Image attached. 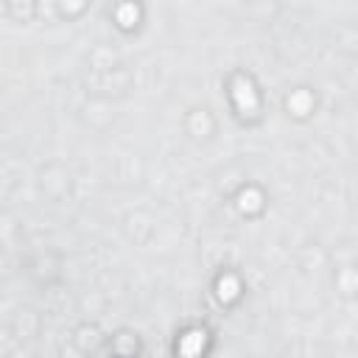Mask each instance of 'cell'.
Segmentation results:
<instances>
[{
    "instance_id": "6da1fadb",
    "label": "cell",
    "mask_w": 358,
    "mask_h": 358,
    "mask_svg": "<svg viewBox=\"0 0 358 358\" xmlns=\"http://www.w3.org/2000/svg\"><path fill=\"white\" fill-rule=\"evenodd\" d=\"M224 95H227V103L232 109V115L243 123V126H255L263 120V109H266V101H263V90L257 84V78L246 70H232L224 81Z\"/></svg>"
},
{
    "instance_id": "7a4b0ae2",
    "label": "cell",
    "mask_w": 358,
    "mask_h": 358,
    "mask_svg": "<svg viewBox=\"0 0 358 358\" xmlns=\"http://www.w3.org/2000/svg\"><path fill=\"white\" fill-rule=\"evenodd\" d=\"M213 350V330L207 324H187L173 338V358H207Z\"/></svg>"
},
{
    "instance_id": "3957f363",
    "label": "cell",
    "mask_w": 358,
    "mask_h": 358,
    "mask_svg": "<svg viewBox=\"0 0 358 358\" xmlns=\"http://www.w3.org/2000/svg\"><path fill=\"white\" fill-rule=\"evenodd\" d=\"M243 294H246V288H243V280H241L238 271L221 268V271L213 277V296H215V302H218L221 308H227V310L238 308L241 299H243Z\"/></svg>"
},
{
    "instance_id": "277c9868",
    "label": "cell",
    "mask_w": 358,
    "mask_h": 358,
    "mask_svg": "<svg viewBox=\"0 0 358 358\" xmlns=\"http://www.w3.org/2000/svg\"><path fill=\"white\" fill-rule=\"evenodd\" d=\"M109 20L112 25L120 31V34H137L143 28V20H145V8L134 0H123V3H115L109 8Z\"/></svg>"
},
{
    "instance_id": "5b68a950",
    "label": "cell",
    "mask_w": 358,
    "mask_h": 358,
    "mask_svg": "<svg viewBox=\"0 0 358 358\" xmlns=\"http://www.w3.org/2000/svg\"><path fill=\"white\" fill-rule=\"evenodd\" d=\"M232 204H235V210H238L243 218H260V215L266 213V193H263L260 185L249 182V185L238 187Z\"/></svg>"
},
{
    "instance_id": "8992f818",
    "label": "cell",
    "mask_w": 358,
    "mask_h": 358,
    "mask_svg": "<svg viewBox=\"0 0 358 358\" xmlns=\"http://www.w3.org/2000/svg\"><path fill=\"white\" fill-rule=\"evenodd\" d=\"M316 103H319V101H316V92H313L310 87H294V90L285 95V101H282L285 115L294 117V120H308V117H313Z\"/></svg>"
},
{
    "instance_id": "52a82bcc",
    "label": "cell",
    "mask_w": 358,
    "mask_h": 358,
    "mask_svg": "<svg viewBox=\"0 0 358 358\" xmlns=\"http://www.w3.org/2000/svg\"><path fill=\"white\" fill-rule=\"evenodd\" d=\"M106 347H109V355L112 358H140L143 352V341L134 330H117L106 338Z\"/></svg>"
},
{
    "instance_id": "ba28073f",
    "label": "cell",
    "mask_w": 358,
    "mask_h": 358,
    "mask_svg": "<svg viewBox=\"0 0 358 358\" xmlns=\"http://www.w3.org/2000/svg\"><path fill=\"white\" fill-rule=\"evenodd\" d=\"M185 129H187L190 137L207 140V137L215 134V117H213L210 109H190V112L185 115Z\"/></svg>"
},
{
    "instance_id": "9c48e42d",
    "label": "cell",
    "mask_w": 358,
    "mask_h": 358,
    "mask_svg": "<svg viewBox=\"0 0 358 358\" xmlns=\"http://www.w3.org/2000/svg\"><path fill=\"white\" fill-rule=\"evenodd\" d=\"M73 344H76L81 352H92L98 344H103V336H101V330H98L95 324H81V327H76V333H73Z\"/></svg>"
},
{
    "instance_id": "30bf717a",
    "label": "cell",
    "mask_w": 358,
    "mask_h": 358,
    "mask_svg": "<svg viewBox=\"0 0 358 358\" xmlns=\"http://www.w3.org/2000/svg\"><path fill=\"white\" fill-rule=\"evenodd\" d=\"M36 3H31V0H25V3H20V0H11V3H6L3 6V11L11 17V20H17V22H28V20H34V14H36Z\"/></svg>"
},
{
    "instance_id": "8fae6325",
    "label": "cell",
    "mask_w": 358,
    "mask_h": 358,
    "mask_svg": "<svg viewBox=\"0 0 358 358\" xmlns=\"http://www.w3.org/2000/svg\"><path fill=\"white\" fill-rule=\"evenodd\" d=\"M87 11V3H56V14H62V17H78V14H84Z\"/></svg>"
},
{
    "instance_id": "7c38bea8",
    "label": "cell",
    "mask_w": 358,
    "mask_h": 358,
    "mask_svg": "<svg viewBox=\"0 0 358 358\" xmlns=\"http://www.w3.org/2000/svg\"><path fill=\"white\" fill-rule=\"evenodd\" d=\"M109 358H112V355H109Z\"/></svg>"
}]
</instances>
